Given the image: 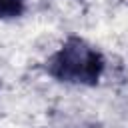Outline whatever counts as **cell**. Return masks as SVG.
Returning a JSON list of instances; mask_svg holds the SVG:
<instances>
[{
    "label": "cell",
    "instance_id": "cell-1",
    "mask_svg": "<svg viewBox=\"0 0 128 128\" xmlns=\"http://www.w3.org/2000/svg\"><path fill=\"white\" fill-rule=\"evenodd\" d=\"M104 72L102 54L80 38H70L50 60L48 74L60 82L70 84H96Z\"/></svg>",
    "mask_w": 128,
    "mask_h": 128
},
{
    "label": "cell",
    "instance_id": "cell-2",
    "mask_svg": "<svg viewBox=\"0 0 128 128\" xmlns=\"http://www.w3.org/2000/svg\"><path fill=\"white\" fill-rule=\"evenodd\" d=\"M24 12V0H0V18H16Z\"/></svg>",
    "mask_w": 128,
    "mask_h": 128
}]
</instances>
